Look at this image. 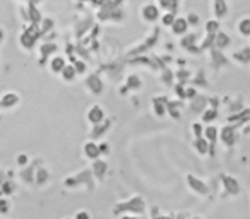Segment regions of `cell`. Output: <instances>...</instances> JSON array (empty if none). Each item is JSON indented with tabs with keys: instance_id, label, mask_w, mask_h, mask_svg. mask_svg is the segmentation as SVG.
Masks as SVG:
<instances>
[{
	"instance_id": "6da1fadb",
	"label": "cell",
	"mask_w": 250,
	"mask_h": 219,
	"mask_svg": "<svg viewBox=\"0 0 250 219\" xmlns=\"http://www.w3.org/2000/svg\"><path fill=\"white\" fill-rule=\"evenodd\" d=\"M141 19L147 24H153L160 19V7H156L154 4H146L141 7Z\"/></svg>"
},
{
	"instance_id": "7a4b0ae2",
	"label": "cell",
	"mask_w": 250,
	"mask_h": 219,
	"mask_svg": "<svg viewBox=\"0 0 250 219\" xmlns=\"http://www.w3.org/2000/svg\"><path fill=\"white\" fill-rule=\"evenodd\" d=\"M103 119H104L103 106H100V104H93V106L89 108V112H87V120H89V123H93V125H100V123L103 122Z\"/></svg>"
},
{
	"instance_id": "3957f363",
	"label": "cell",
	"mask_w": 250,
	"mask_h": 219,
	"mask_svg": "<svg viewBox=\"0 0 250 219\" xmlns=\"http://www.w3.org/2000/svg\"><path fill=\"white\" fill-rule=\"evenodd\" d=\"M236 137H238V134L235 132V129H233V127H225V129L221 130V142L225 144L226 147L235 146Z\"/></svg>"
},
{
	"instance_id": "277c9868",
	"label": "cell",
	"mask_w": 250,
	"mask_h": 219,
	"mask_svg": "<svg viewBox=\"0 0 250 219\" xmlns=\"http://www.w3.org/2000/svg\"><path fill=\"white\" fill-rule=\"evenodd\" d=\"M170 28H171V33H173L175 36H182V35L187 33L188 22H187V19H184V18H177Z\"/></svg>"
},
{
	"instance_id": "5b68a950",
	"label": "cell",
	"mask_w": 250,
	"mask_h": 219,
	"mask_svg": "<svg viewBox=\"0 0 250 219\" xmlns=\"http://www.w3.org/2000/svg\"><path fill=\"white\" fill-rule=\"evenodd\" d=\"M236 33L242 38H250V18H242L236 22Z\"/></svg>"
},
{
	"instance_id": "8992f818",
	"label": "cell",
	"mask_w": 250,
	"mask_h": 219,
	"mask_svg": "<svg viewBox=\"0 0 250 219\" xmlns=\"http://www.w3.org/2000/svg\"><path fill=\"white\" fill-rule=\"evenodd\" d=\"M233 60L238 62L240 65H247L250 62V48H243L240 52H235L233 53Z\"/></svg>"
},
{
	"instance_id": "52a82bcc",
	"label": "cell",
	"mask_w": 250,
	"mask_h": 219,
	"mask_svg": "<svg viewBox=\"0 0 250 219\" xmlns=\"http://www.w3.org/2000/svg\"><path fill=\"white\" fill-rule=\"evenodd\" d=\"M84 154H86V158H91V159H94V158L100 156V146H96L94 142H87L86 146H84Z\"/></svg>"
},
{
	"instance_id": "ba28073f",
	"label": "cell",
	"mask_w": 250,
	"mask_h": 219,
	"mask_svg": "<svg viewBox=\"0 0 250 219\" xmlns=\"http://www.w3.org/2000/svg\"><path fill=\"white\" fill-rule=\"evenodd\" d=\"M212 9H214L216 18H225L226 12H228V7H226V0H216L214 5H212Z\"/></svg>"
},
{
	"instance_id": "9c48e42d",
	"label": "cell",
	"mask_w": 250,
	"mask_h": 219,
	"mask_svg": "<svg viewBox=\"0 0 250 219\" xmlns=\"http://www.w3.org/2000/svg\"><path fill=\"white\" fill-rule=\"evenodd\" d=\"M229 36L226 35V33H223V31H218V36H216V46H218L219 50H223V48H226V46L229 45Z\"/></svg>"
},
{
	"instance_id": "30bf717a",
	"label": "cell",
	"mask_w": 250,
	"mask_h": 219,
	"mask_svg": "<svg viewBox=\"0 0 250 219\" xmlns=\"http://www.w3.org/2000/svg\"><path fill=\"white\" fill-rule=\"evenodd\" d=\"M50 67H52V70L55 74H60L65 69V60H63L62 57H55V59L52 60V63H50Z\"/></svg>"
},
{
	"instance_id": "8fae6325",
	"label": "cell",
	"mask_w": 250,
	"mask_h": 219,
	"mask_svg": "<svg viewBox=\"0 0 250 219\" xmlns=\"http://www.w3.org/2000/svg\"><path fill=\"white\" fill-rule=\"evenodd\" d=\"M204 136H206V140H211V144H214L216 139H218V129H216L214 125L208 127V129L204 130Z\"/></svg>"
},
{
	"instance_id": "7c38bea8",
	"label": "cell",
	"mask_w": 250,
	"mask_h": 219,
	"mask_svg": "<svg viewBox=\"0 0 250 219\" xmlns=\"http://www.w3.org/2000/svg\"><path fill=\"white\" fill-rule=\"evenodd\" d=\"M60 74H62V77L65 80H72L74 77H76V70H74L72 67H67V65H65V69H63Z\"/></svg>"
},
{
	"instance_id": "4fadbf2b",
	"label": "cell",
	"mask_w": 250,
	"mask_h": 219,
	"mask_svg": "<svg viewBox=\"0 0 250 219\" xmlns=\"http://www.w3.org/2000/svg\"><path fill=\"white\" fill-rule=\"evenodd\" d=\"M206 28H208V33L218 31V22H216V21H209L208 24H206Z\"/></svg>"
},
{
	"instance_id": "5bb4252c",
	"label": "cell",
	"mask_w": 250,
	"mask_h": 219,
	"mask_svg": "<svg viewBox=\"0 0 250 219\" xmlns=\"http://www.w3.org/2000/svg\"><path fill=\"white\" fill-rule=\"evenodd\" d=\"M76 219H91V216H89V212L81 211V212H77V214H76Z\"/></svg>"
},
{
	"instance_id": "9a60e30c",
	"label": "cell",
	"mask_w": 250,
	"mask_h": 219,
	"mask_svg": "<svg viewBox=\"0 0 250 219\" xmlns=\"http://www.w3.org/2000/svg\"><path fill=\"white\" fill-rule=\"evenodd\" d=\"M173 21H175V16L173 14H171V12H170V14H167V16H165V24H173Z\"/></svg>"
},
{
	"instance_id": "2e32d148",
	"label": "cell",
	"mask_w": 250,
	"mask_h": 219,
	"mask_svg": "<svg viewBox=\"0 0 250 219\" xmlns=\"http://www.w3.org/2000/svg\"><path fill=\"white\" fill-rule=\"evenodd\" d=\"M190 22H199V18H195L194 14H190Z\"/></svg>"
},
{
	"instance_id": "e0dca14e",
	"label": "cell",
	"mask_w": 250,
	"mask_h": 219,
	"mask_svg": "<svg viewBox=\"0 0 250 219\" xmlns=\"http://www.w3.org/2000/svg\"><path fill=\"white\" fill-rule=\"evenodd\" d=\"M247 123H249V130H250V122H247Z\"/></svg>"
}]
</instances>
